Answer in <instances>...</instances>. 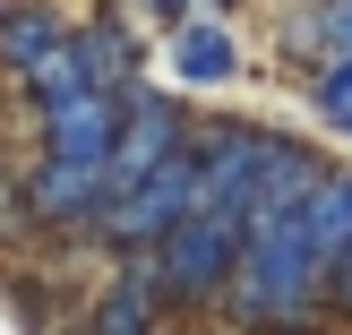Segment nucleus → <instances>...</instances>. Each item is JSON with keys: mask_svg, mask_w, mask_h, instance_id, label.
<instances>
[{"mask_svg": "<svg viewBox=\"0 0 352 335\" xmlns=\"http://www.w3.org/2000/svg\"><path fill=\"white\" fill-rule=\"evenodd\" d=\"M215 318H232V327H309V318H327V258H318V241H309L301 198L250 215Z\"/></svg>", "mask_w": 352, "mask_h": 335, "instance_id": "nucleus-1", "label": "nucleus"}, {"mask_svg": "<svg viewBox=\"0 0 352 335\" xmlns=\"http://www.w3.org/2000/svg\"><path fill=\"white\" fill-rule=\"evenodd\" d=\"M241 233H250V215H241V206H206V198H189V215L155 241L172 310H223V284H232Z\"/></svg>", "mask_w": 352, "mask_h": 335, "instance_id": "nucleus-2", "label": "nucleus"}, {"mask_svg": "<svg viewBox=\"0 0 352 335\" xmlns=\"http://www.w3.org/2000/svg\"><path fill=\"white\" fill-rule=\"evenodd\" d=\"M189 198H198V164H189V147H181L155 172H138L129 189H112L103 215L86 224V241H95V250H155V241L189 215Z\"/></svg>", "mask_w": 352, "mask_h": 335, "instance_id": "nucleus-3", "label": "nucleus"}, {"mask_svg": "<svg viewBox=\"0 0 352 335\" xmlns=\"http://www.w3.org/2000/svg\"><path fill=\"white\" fill-rule=\"evenodd\" d=\"M69 61H78L86 86H103V95H120L129 78H146L155 69V26L129 9V0H95V9H69Z\"/></svg>", "mask_w": 352, "mask_h": 335, "instance_id": "nucleus-4", "label": "nucleus"}, {"mask_svg": "<svg viewBox=\"0 0 352 335\" xmlns=\"http://www.w3.org/2000/svg\"><path fill=\"white\" fill-rule=\"evenodd\" d=\"M250 69V43H241V26H232V9H181L164 26V78L181 86V95H223V86Z\"/></svg>", "mask_w": 352, "mask_h": 335, "instance_id": "nucleus-5", "label": "nucleus"}, {"mask_svg": "<svg viewBox=\"0 0 352 335\" xmlns=\"http://www.w3.org/2000/svg\"><path fill=\"white\" fill-rule=\"evenodd\" d=\"M164 318H172L164 258H155V250H103V284L86 292V327H95V335H146Z\"/></svg>", "mask_w": 352, "mask_h": 335, "instance_id": "nucleus-6", "label": "nucleus"}, {"mask_svg": "<svg viewBox=\"0 0 352 335\" xmlns=\"http://www.w3.org/2000/svg\"><path fill=\"white\" fill-rule=\"evenodd\" d=\"M292 69H318V61H352V0H292L284 26H275Z\"/></svg>", "mask_w": 352, "mask_h": 335, "instance_id": "nucleus-7", "label": "nucleus"}, {"mask_svg": "<svg viewBox=\"0 0 352 335\" xmlns=\"http://www.w3.org/2000/svg\"><path fill=\"white\" fill-rule=\"evenodd\" d=\"M60 34H69V0H0V78L17 86Z\"/></svg>", "mask_w": 352, "mask_h": 335, "instance_id": "nucleus-8", "label": "nucleus"}, {"mask_svg": "<svg viewBox=\"0 0 352 335\" xmlns=\"http://www.w3.org/2000/svg\"><path fill=\"white\" fill-rule=\"evenodd\" d=\"M301 95H309V112H318V129L352 138V61H318V69H301Z\"/></svg>", "mask_w": 352, "mask_h": 335, "instance_id": "nucleus-9", "label": "nucleus"}, {"mask_svg": "<svg viewBox=\"0 0 352 335\" xmlns=\"http://www.w3.org/2000/svg\"><path fill=\"white\" fill-rule=\"evenodd\" d=\"M327 318L352 327V233H344V250L327 258Z\"/></svg>", "mask_w": 352, "mask_h": 335, "instance_id": "nucleus-10", "label": "nucleus"}]
</instances>
